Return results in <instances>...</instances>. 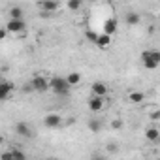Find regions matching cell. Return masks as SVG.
I'll return each instance as SVG.
<instances>
[{
	"instance_id": "12",
	"label": "cell",
	"mask_w": 160,
	"mask_h": 160,
	"mask_svg": "<svg viewBox=\"0 0 160 160\" xmlns=\"http://www.w3.org/2000/svg\"><path fill=\"white\" fill-rule=\"evenodd\" d=\"M38 6H40V10H43L45 13H55V12L62 10V4H58V2H40Z\"/></svg>"
},
{
	"instance_id": "3",
	"label": "cell",
	"mask_w": 160,
	"mask_h": 160,
	"mask_svg": "<svg viewBox=\"0 0 160 160\" xmlns=\"http://www.w3.org/2000/svg\"><path fill=\"white\" fill-rule=\"evenodd\" d=\"M30 87L34 92H47L51 91V77L45 73H36L30 79Z\"/></svg>"
},
{
	"instance_id": "23",
	"label": "cell",
	"mask_w": 160,
	"mask_h": 160,
	"mask_svg": "<svg viewBox=\"0 0 160 160\" xmlns=\"http://www.w3.org/2000/svg\"><path fill=\"white\" fill-rule=\"evenodd\" d=\"M109 126H111V128H113V130H121V128H122V126H124V122H122V119H113V121H111V124H109Z\"/></svg>"
},
{
	"instance_id": "17",
	"label": "cell",
	"mask_w": 160,
	"mask_h": 160,
	"mask_svg": "<svg viewBox=\"0 0 160 160\" xmlns=\"http://www.w3.org/2000/svg\"><path fill=\"white\" fill-rule=\"evenodd\" d=\"M89 130H91L92 134H98V132L102 130V121H100V119H91V121H89Z\"/></svg>"
},
{
	"instance_id": "15",
	"label": "cell",
	"mask_w": 160,
	"mask_h": 160,
	"mask_svg": "<svg viewBox=\"0 0 160 160\" xmlns=\"http://www.w3.org/2000/svg\"><path fill=\"white\" fill-rule=\"evenodd\" d=\"M109 45H111V36H108V34H102V32H100L98 42H96V47H98V49H109Z\"/></svg>"
},
{
	"instance_id": "1",
	"label": "cell",
	"mask_w": 160,
	"mask_h": 160,
	"mask_svg": "<svg viewBox=\"0 0 160 160\" xmlns=\"http://www.w3.org/2000/svg\"><path fill=\"white\" fill-rule=\"evenodd\" d=\"M72 91L70 83L66 81V77L60 75H51V92H55L57 96H68Z\"/></svg>"
},
{
	"instance_id": "16",
	"label": "cell",
	"mask_w": 160,
	"mask_h": 160,
	"mask_svg": "<svg viewBox=\"0 0 160 160\" xmlns=\"http://www.w3.org/2000/svg\"><path fill=\"white\" fill-rule=\"evenodd\" d=\"M66 81L70 83V87H77L79 83H81V73H77V72H72L66 75Z\"/></svg>"
},
{
	"instance_id": "28",
	"label": "cell",
	"mask_w": 160,
	"mask_h": 160,
	"mask_svg": "<svg viewBox=\"0 0 160 160\" xmlns=\"http://www.w3.org/2000/svg\"><path fill=\"white\" fill-rule=\"evenodd\" d=\"M51 160H55V158H51Z\"/></svg>"
},
{
	"instance_id": "11",
	"label": "cell",
	"mask_w": 160,
	"mask_h": 160,
	"mask_svg": "<svg viewBox=\"0 0 160 160\" xmlns=\"http://www.w3.org/2000/svg\"><path fill=\"white\" fill-rule=\"evenodd\" d=\"M126 98H128V102H130V104L139 106V104H143V102H145V92H141V91H130V92L126 94Z\"/></svg>"
},
{
	"instance_id": "2",
	"label": "cell",
	"mask_w": 160,
	"mask_h": 160,
	"mask_svg": "<svg viewBox=\"0 0 160 160\" xmlns=\"http://www.w3.org/2000/svg\"><path fill=\"white\" fill-rule=\"evenodd\" d=\"M141 64L147 70H154L160 66V51L158 49H145L141 53Z\"/></svg>"
},
{
	"instance_id": "22",
	"label": "cell",
	"mask_w": 160,
	"mask_h": 160,
	"mask_svg": "<svg viewBox=\"0 0 160 160\" xmlns=\"http://www.w3.org/2000/svg\"><path fill=\"white\" fill-rule=\"evenodd\" d=\"M98 36H100V34H98L96 30H92V28H89V30H87V40H91L94 45H96V42H98Z\"/></svg>"
},
{
	"instance_id": "10",
	"label": "cell",
	"mask_w": 160,
	"mask_h": 160,
	"mask_svg": "<svg viewBox=\"0 0 160 160\" xmlns=\"http://www.w3.org/2000/svg\"><path fill=\"white\" fill-rule=\"evenodd\" d=\"M117 30V19L115 17H108L102 25V34H108V36H113Z\"/></svg>"
},
{
	"instance_id": "7",
	"label": "cell",
	"mask_w": 160,
	"mask_h": 160,
	"mask_svg": "<svg viewBox=\"0 0 160 160\" xmlns=\"http://www.w3.org/2000/svg\"><path fill=\"white\" fill-rule=\"evenodd\" d=\"M13 92H15V85L12 81H8V79H2V83H0V100L6 102Z\"/></svg>"
},
{
	"instance_id": "5",
	"label": "cell",
	"mask_w": 160,
	"mask_h": 160,
	"mask_svg": "<svg viewBox=\"0 0 160 160\" xmlns=\"http://www.w3.org/2000/svg\"><path fill=\"white\" fill-rule=\"evenodd\" d=\"M6 30L10 34H25L27 30V23L25 21H15V19H10L6 23Z\"/></svg>"
},
{
	"instance_id": "9",
	"label": "cell",
	"mask_w": 160,
	"mask_h": 160,
	"mask_svg": "<svg viewBox=\"0 0 160 160\" xmlns=\"http://www.w3.org/2000/svg\"><path fill=\"white\" fill-rule=\"evenodd\" d=\"M62 124V117L58 113H47L43 117V126L45 128H58Z\"/></svg>"
},
{
	"instance_id": "18",
	"label": "cell",
	"mask_w": 160,
	"mask_h": 160,
	"mask_svg": "<svg viewBox=\"0 0 160 160\" xmlns=\"http://www.w3.org/2000/svg\"><path fill=\"white\" fill-rule=\"evenodd\" d=\"M10 19H15V21H23V10L19 6H13L10 10Z\"/></svg>"
},
{
	"instance_id": "13",
	"label": "cell",
	"mask_w": 160,
	"mask_h": 160,
	"mask_svg": "<svg viewBox=\"0 0 160 160\" xmlns=\"http://www.w3.org/2000/svg\"><path fill=\"white\" fill-rule=\"evenodd\" d=\"M145 139H147V141H151V143L160 141V130H158V128H154V126H149V128L145 130Z\"/></svg>"
},
{
	"instance_id": "8",
	"label": "cell",
	"mask_w": 160,
	"mask_h": 160,
	"mask_svg": "<svg viewBox=\"0 0 160 160\" xmlns=\"http://www.w3.org/2000/svg\"><path fill=\"white\" fill-rule=\"evenodd\" d=\"M108 92H109V87H108L104 81H94V83L91 85V94H92V96L106 98V96H108Z\"/></svg>"
},
{
	"instance_id": "26",
	"label": "cell",
	"mask_w": 160,
	"mask_h": 160,
	"mask_svg": "<svg viewBox=\"0 0 160 160\" xmlns=\"http://www.w3.org/2000/svg\"><path fill=\"white\" fill-rule=\"evenodd\" d=\"M8 34H10V32H8V30H6V27H4L2 30H0V40H2V42H4V40L8 38Z\"/></svg>"
},
{
	"instance_id": "19",
	"label": "cell",
	"mask_w": 160,
	"mask_h": 160,
	"mask_svg": "<svg viewBox=\"0 0 160 160\" xmlns=\"http://www.w3.org/2000/svg\"><path fill=\"white\" fill-rule=\"evenodd\" d=\"M81 2H79V0H68L66 2V8L68 10H72V12H77V10H81Z\"/></svg>"
},
{
	"instance_id": "6",
	"label": "cell",
	"mask_w": 160,
	"mask_h": 160,
	"mask_svg": "<svg viewBox=\"0 0 160 160\" xmlns=\"http://www.w3.org/2000/svg\"><path fill=\"white\" fill-rule=\"evenodd\" d=\"M13 130H15V134H17V136H23V138H34V128H32L30 124H27L25 121L15 122Z\"/></svg>"
},
{
	"instance_id": "29",
	"label": "cell",
	"mask_w": 160,
	"mask_h": 160,
	"mask_svg": "<svg viewBox=\"0 0 160 160\" xmlns=\"http://www.w3.org/2000/svg\"><path fill=\"white\" fill-rule=\"evenodd\" d=\"M158 160H160V158H158Z\"/></svg>"
},
{
	"instance_id": "24",
	"label": "cell",
	"mask_w": 160,
	"mask_h": 160,
	"mask_svg": "<svg viewBox=\"0 0 160 160\" xmlns=\"http://www.w3.org/2000/svg\"><path fill=\"white\" fill-rule=\"evenodd\" d=\"M149 119H151V121H160V109H152V111L149 113Z\"/></svg>"
},
{
	"instance_id": "14",
	"label": "cell",
	"mask_w": 160,
	"mask_h": 160,
	"mask_svg": "<svg viewBox=\"0 0 160 160\" xmlns=\"http://www.w3.org/2000/svg\"><path fill=\"white\" fill-rule=\"evenodd\" d=\"M139 21H141V17H139L136 12H128V13L124 15V23H126L128 27H136V25H139Z\"/></svg>"
},
{
	"instance_id": "4",
	"label": "cell",
	"mask_w": 160,
	"mask_h": 160,
	"mask_svg": "<svg viewBox=\"0 0 160 160\" xmlns=\"http://www.w3.org/2000/svg\"><path fill=\"white\" fill-rule=\"evenodd\" d=\"M106 108H108V98H100V96H92L91 94V98H89V109L92 113H100Z\"/></svg>"
},
{
	"instance_id": "27",
	"label": "cell",
	"mask_w": 160,
	"mask_h": 160,
	"mask_svg": "<svg viewBox=\"0 0 160 160\" xmlns=\"http://www.w3.org/2000/svg\"><path fill=\"white\" fill-rule=\"evenodd\" d=\"M91 160H106V156H102V154H94Z\"/></svg>"
},
{
	"instance_id": "25",
	"label": "cell",
	"mask_w": 160,
	"mask_h": 160,
	"mask_svg": "<svg viewBox=\"0 0 160 160\" xmlns=\"http://www.w3.org/2000/svg\"><path fill=\"white\" fill-rule=\"evenodd\" d=\"M2 160H13L12 151H4V152H2Z\"/></svg>"
},
{
	"instance_id": "20",
	"label": "cell",
	"mask_w": 160,
	"mask_h": 160,
	"mask_svg": "<svg viewBox=\"0 0 160 160\" xmlns=\"http://www.w3.org/2000/svg\"><path fill=\"white\" fill-rule=\"evenodd\" d=\"M119 149H121V147H119V143H115V141H109V143H106V151H108L109 154H115Z\"/></svg>"
},
{
	"instance_id": "21",
	"label": "cell",
	"mask_w": 160,
	"mask_h": 160,
	"mask_svg": "<svg viewBox=\"0 0 160 160\" xmlns=\"http://www.w3.org/2000/svg\"><path fill=\"white\" fill-rule=\"evenodd\" d=\"M12 156H13V160H27V154L21 149H12Z\"/></svg>"
}]
</instances>
